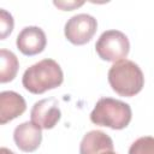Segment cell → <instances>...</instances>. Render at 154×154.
Segmentation results:
<instances>
[{
  "label": "cell",
  "mask_w": 154,
  "mask_h": 154,
  "mask_svg": "<svg viewBox=\"0 0 154 154\" xmlns=\"http://www.w3.org/2000/svg\"><path fill=\"white\" fill-rule=\"evenodd\" d=\"M64 73L60 65L53 59H43L28 67L22 78L23 87L32 94H43L61 85Z\"/></svg>",
  "instance_id": "1"
},
{
  "label": "cell",
  "mask_w": 154,
  "mask_h": 154,
  "mask_svg": "<svg viewBox=\"0 0 154 154\" xmlns=\"http://www.w3.org/2000/svg\"><path fill=\"white\" fill-rule=\"evenodd\" d=\"M108 83L120 96L131 97L142 90L144 76L137 64L124 59L111 66L108 71Z\"/></svg>",
  "instance_id": "2"
},
{
  "label": "cell",
  "mask_w": 154,
  "mask_h": 154,
  "mask_svg": "<svg viewBox=\"0 0 154 154\" xmlns=\"http://www.w3.org/2000/svg\"><path fill=\"white\" fill-rule=\"evenodd\" d=\"M132 112L129 103L112 97H101L90 113L91 123L107 126L113 130H122L131 122Z\"/></svg>",
  "instance_id": "3"
},
{
  "label": "cell",
  "mask_w": 154,
  "mask_h": 154,
  "mask_svg": "<svg viewBox=\"0 0 154 154\" xmlns=\"http://www.w3.org/2000/svg\"><path fill=\"white\" fill-rule=\"evenodd\" d=\"M95 51L102 60L117 63L128 57L130 42L124 32L119 30H106L96 41Z\"/></svg>",
  "instance_id": "4"
},
{
  "label": "cell",
  "mask_w": 154,
  "mask_h": 154,
  "mask_svg": "<svg viewBox=\"0 0 154 154\" xmlns=\"http://www.w3.org/2000/svg\"><path fill=\"white\" fill-rule=\"evenodd\" d=\"M97 29L96 19L88 13H79L71 17L64 28V34L67 41L72 45L81 46L89 42Z\"/></svg>",
  "instance_id": "5"
},
{
  "label": "cell",
  "mask_w": 154,
  "mask_h": 154,
  "mask_svg": "<svg viewBox=\"0 0 154 154\" xmlns=\"http://www.w3.org/2000/svg\"><path fill=\"white\" fill-rule=\"evenodd\" d=\"M31 122L41 129H53L61 118L58 100L54 97L36 101L30 111Z\"/></svg>",
  "instance_id": "6"
},
{
  "label": "cell",
  "mask_w": 154,
  "mask_h": 154,
  "mask_svg": "<svg viewBox=\"0 0 154 154\" xmlns=\"http://www.w3.org/2000/svg\"><path fill=\"white\" fill-rule=\"evenodd\" d=\"M16 45L24 55H36L41 53L47 45L46 34L38 26H25L18 34Z\"/></svg>",
  "instance_id": "7"
},
{
  "label": "cell",
  "mask_w": 154,
  "mask_h": 154,
  "mask_svg": "<svg viewBox=\"0 0 154 154\" xmlns=\"http://www.w3.org/2000/svg\"><path fill=\"white\" fill-rule=\"evenodd\" d=\"M13 140L22 152H35L42 141L41 128L35 125L32 122H24L16 126L13 131Z\"/></svg>",
  "instance_id": "8"
},
{
  "label": "cell",
  "mask_w": 154,
  "mask_h": 154,
  "mask_svg": "<svg viewBox=\"0 0 154 154\" xmlns=\"http://www.w3.org/2000/svg\"><path fill=\"white\" fill-rule=\"evenodd\" d=\"M26 109L24 97L12 90H6L0 94V124H6L22 116Z\"/></svg>",
  "instance_id": "9"
},
{
  "label": "cell",
  "mask_w": 154,
  "mask_h": 154,
  "mask_svg": "<svg viewBox=\"0 0 154 154\" xmlns=\"http://www.w3.org/2000/svg\"><path fill=\"white\" fill-rule=\"evenodd\" d=\"M107 150H113V141L100 130L87 132L79 144V154H100Z\"/></svg>",
  "instance_id": "10"
},
{
  "label": "cell",
  "mask_w": 154,
  "mask_h": 154,
  "mask_svg": "<svg viewBox=\"0 0 154 154\" xmlns=\"http://www.w3.org/2000/svg\"><path fill=\"white\" fill-rule=\"evenodd\" d=\"M19 63L16 54L7 49L0 51V82L7 83L14 79L18 72Z\"/></svg>",
  "instance_id": "11"
},
{
  "label": "cell",
  "mask_w": 154,
  "mask_h": 154,
  "mask_svg": "<svg viewBox=\"0 0 154 154\" xmlns=\"http://www.w3.org/2000/svg\"><path fill=\"white\" fill-rule=\"evenodd\" d=\"M129 154H154V137L143 136L137 138L130 146Z\"/></svg>",
  "instance_id": "12"
},
{
  "label": "cell",
  "mask_w": 154,
  "mask_h": 154,
  "mask_svg": "<svg viewBox=\"0 0 154 154\" xmlns=\"http://www.w3.org/2000/svg\"><path fill=\"white\" fill-rule=\"evenodd\" d=\"M13 30V18L4 8L0 10V38H6Z\"/></svg>",
  "instance_id": "13"
},
{
  "label": "cell",
  "mask_w": 154,
  "mask_h": 154,
  "mask_svg": "<svg viewBox=\"0 0 154 154\" xmlns=\"http://www.w3.org/2000/svg\"><path fill=\"white\" fill-rule=\"evenodd\" d=\"M84 4V1H54V5L57 7H60L61 10L64 11H71L73 10L75 7H78V6H82Z\"/></svg>",
  "instance_id": "14"
},
{
  "label": "cell",
  "mask_w": 154,
  "mask_h": 154,
  "mask_svg": "<svg viewBox=\"0 0 154 154\" xmlns=\"http://www.w3.org/2000/svg\"><path fill=\"white\" fill-rule=\"evenodd\" d=\"M0 154H14L12 150H10L8 148H5V147H1L0 148Z\"/></svg>",
  "instance_id": "15"
},
{
  "label": "cell",
  "mask_w": 154,
  "mask_h": 154,
  "mask_svg": "<svg viewBox=\"0 0 154 154\" xmlns=\"http://www.w3.org/2000/svg\"><path fill=\"white\" fill-rule=\"evenodd\" d=\"M100 154H117L114 150H107V152H103V153H100Z\"/></svg>",
  "instance_id": "16"
}]
</instances>
